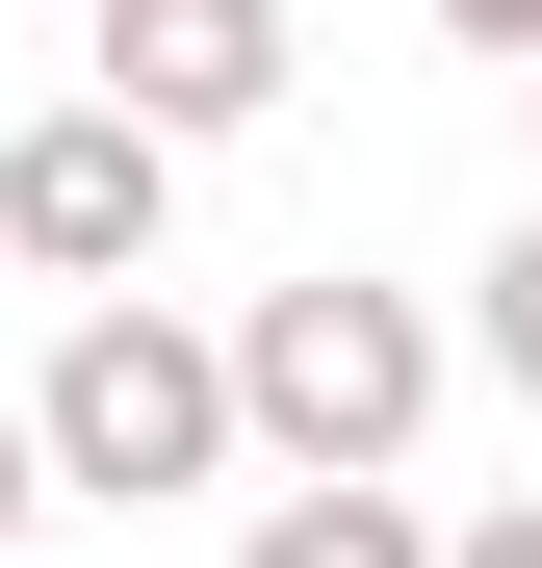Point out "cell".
<instances>
[{"label": "cell", "instance_id": "5b68a950", "mask_svg": "<svg viewBox=\"0 0 542 568\" xmlns=\"http://www.w3.org/2000/svg\"><path fill=\"white\" fill-rule=\"evenodd\" d=\"M233 568H439V517L388 491V465H310V491H258V542Z\"/></svg>", "mask_w": 542, "mask_h": 568}, {"label": "cell", "instance_id": "52a82bcc", "mask_svg": "<svg viewBox=\"0 0 542 568\" xmlns=\"http://www.w3.org/2000/svg\"><path fill=\"white\" fill-rule=\"evenodd\" d=\"M439 568H542V491H491V517H466V542H439Z\"/></svg>", "mask_w": 542, "mask_h": 568}, {"label": "cell", "instance_id": "7a4b0ae2", "mask_svg": "<svg viewBox=\"0 0 542 568\" xmlns=\"http://www.w3.org/2000/svg\"><path fill=\"white\" fill-rule=\"evenodd\" d=\"M233 414L285 439V465H413V414H439V311L413 284H258V336H233Z\"/></svg>", "mask_w": 542, "mask_h": 568}, {"label": "cell", "instance_id": "ba28073f", "mask_svg": "<svg viewBox=\"0 0 542 568\" xmlns=\"http://www.w3.org/2000/svg\"><path fill=\"white\" fill-rule=\"evenodd\" d=\"M27 517H52V439H27V414H0V542H27Z\"/></svg>", "mask_w": 542, "mask_h": 568}, {"label": "cell", "instance_id": "3957f363", "mask_svg": "<svg viewBox=\"0 0 542 568\" xmlns=\"http://www.w3.org/2000/svg\"><path fill=\"white\" fill-rule=\"evenodd\" d=\"M155 207H181V130L104 104V78L0 155V258H27V284H155Z\"/></svg>", "mask_w": 542, "mask_h": 568}, {"label": "cell", "instance_id": "30bf717a", "mask_svg": "<svg viewBox=\"0 0 542 568\" xmlns=\"http://www.w3.org/2000/svg\"><path fill=\"white\" fill-rule=\"evenodd\" d=\"M517 104H542V52H517Z\"/></svg>", "mask_w": 542, "mask_h": 568}, {"label": "cell", "instance_id": "277c9868", "mask_svg": "<svg viewBox=\"0 0 542 568\" xmlns=\"http://www.w3.org/2000/svg\"><path fill=\"white\" fill-rule=\"evenodd\" d=\"M285 0H104V104H155L181 155H207V130H258V104H285Z\"/></svg>", "mask_w": 542, "mask_h": 568}, {"label": "cell", "instance_id": "9c48e42d", "mask_svg": "<svg viewBox=\"0 0 542 568\" xmlns=\"http://www.w3.org/2000/svg\"><path fill=\"white\" fill-rule=\"evenodd\" d=\"M439 27H466V52H491V78H517V52H542V0H439Z\"/></svg>", "mask_w": 542, "mask_h": 568}, {"label": "cell", "instance_id": "6da1fadb", "mask_svg": "<svg viewBox=\"0 0 542 568\" xmlns=\"http://www.w3.org/2000/svg\"><path fill=\"white\" fill-rule=\"evenodd\" d=\"M27 439H52V491H104V517H155V491H207V465H233L258 414H233V336H181L155 284H78V336H52V388H27Z\"/></svg>", "mask_w": 542, "mask_h": 568}, {"label": "cell", "instance_id": "8992f818", "mask_svg": "<svg viewBox=\"0 0 542 568\" xmlns=\"http://www.w3.org/2000/svg\"><path fill=\"white\" fill-rule=\"evenodd\" d=\"M491 388H517V414H542V207H517V233H491Z\"/></svg>", "mask_w": 542, "mask_h": 568}]
</instances>
